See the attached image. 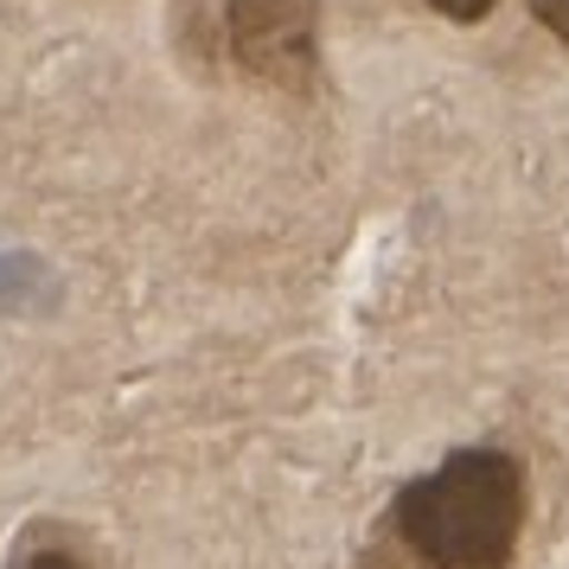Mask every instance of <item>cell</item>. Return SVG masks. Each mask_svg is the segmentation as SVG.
<instances>
[{"label": "cell", "instance_id": "1", "mask_svg": "<svg viewBox=\"0 0 569 569\" xmlns=\"http://www.w3.org/2000/svg\"><path fill=\"white\" fill-rule=\"evenodd\" d=\"M531 480L512 448H455L390 499V538L416 569H506L525 543Z\"/></svg>", "mask_w": 569, "mask_h": 569}, {"label": "cell", "instance_id": "2", "mask_svg": "<svg viewBox=\"0 0 569 569\" xmlns=\"http://www.w3.org/2000/svg\"><path fill=\"white\" fill-rule=\"evenodd\" d=\"M211 52L231 64V78L313 97L320 90V7L313 0H218Z\"/></svg>", "mask_w": 569, "mask_h": 569}, {"label": "cell", "instance_id": "3", "mask_svg": "<svg viewBox=\"0 0 569 569\" xmlns=\"http://www.w3.org/2000/svg\"><path fill=\"white\" fill-rule=\"evenodd\" d=\"M7 569H97V563H90V550H83L71 531H32V538L13 550Z\"/></svg>", "mask_w": 569, "mask_h": 569}, {"label": "cell", "instance_id": "4", "mask_svg": "<svg viewBox=\"0 0 569 569\" xmlns=\"http://www.w3.org/2000/svg\"><path fill=\"white\" fill-rule=\"evenodd\" d=\"M429 13H441V20H455V27H473V20H487L499 0H422Z\"/></svg>", "mask_w": 569, "mask_h": 569}, {"label": "cell", "instance_id": "5", "mask_svg": "<svg viewBox=\"0 0 569 569\" xmlns=\"http://www.w3.org/2000/svg\"><path fill=\"white\" fill-rule=\"evenodd\" d=\"M531 13H538V27L550 32V39L569 46V0H531Z\"/></svg>", "mask_w": 569, "mask_h": 569}]
</instances>
